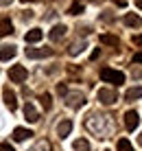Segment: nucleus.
<instances>
[{"label": "nucleus", "mask_w": 142, "mask_h": 151, "mask_svg": "<svg viewBox=\"0 0 142 151\" xmlns=\"http://www.w3.org/2000/svg\"><path fill=\"white\" fill-rule=\"evenodd\" d=\"M85 48H87V44H85V42H75V44L70 46V50H68V53H70L72 57H77L79 53H83Z\"/></svg>", "instance_id": "nucleus-18"}, {"label": "nucleus", "mask_w": 142, "mask_h": 151, "mask_svg": "<svg viewBox=\"0 0 142 151\" xmlns=\"http://www.w3.org/2000/svg\"><path fill=\"white\" fill-rule=\"evenodd\" d=\"M66 33H68V29L64 27V24H55L50 31H48V37L52 40V42H61L66 37Z\"/></svg>", "instance_id": "nucleus-7"}, {"label": "nucleus", "mask_w": 142, "mask_h": 151, "mask_svg": "<svg viewBox=\"0 0 142 151\" xmlns=\"http://www.w3.org/2000/svg\"><path fill=\"white\" fill-rule=\"evenodd\" d=\"M26 77H29V70H26L24 66H13V68L9 70V79L13 83H22Z\"/></svg>", "instance_id": "nucleus-5"}, {"label": "nucleus", "mask_w": 142, "mask_h": 151, "mask_svg": "<svg viewBox=\"0 0 142 151\" xmlns=\"http://www.w3.org/2000/svg\"><path fill=\"white\" fill-rule=\"evenodd\" d=\"M68 13H70V15H79V13H83V4H79V2H77V4H72Z\"/></svg>", "instance_id": "nucleus-22"}, {"label": "nucleus", "mask_w": 142, "mask_h": 151, "mask_svg": "<svg viewBox=\"0 0 142 151\" xmlns=\"http://www.w3.org/2000/svg\"><path fill=\"white\" fill-rule=\"evenodd\" d=\"M48 147H50V145L46 142V140H42V142H37V145H35V149H31V151H39V149H48Z\"/></svg>", "instance_id": "nucleus-25"}, {"label": "nucleus", "mask_w": 142, "mask_h": 151, "mask_svg": "<svg viewBox=\"0 0 142 151\" xmlns=\"http://www.w3.org/2000/svg\"><path fill=\"white\" fill-rule=\"evenodd\" d=\"M33 11H31V9H29V11H22V20H24V22H29V20H33Z\"/></svg>", "instance_id": "nucleus-26"}, {"label": "nucleus", "mask_w": 142, "mask_h": 151, "mask_svg": "<svg viewBox=\"0 0 142 151\" xmlns=\"http://www.w3.org/2000/svg\"><path fill=\"white\" fill-rule=\"evenodd\" d=\"M66 105L72 107V110H79V107L85 105V96L81 92H68L66 94Z\"/></svg>", "instance_id": "nucleus-4"}, {"label": "nucleus", "mask_w": 142, "mask_h": 151, "mask_svg": "<svg viewBox=\"0 0 142 151\" xmlns=\"http://www.w3.org/2000/svg\"><path fill=\"white\" fill-rule=\"evenodd\" d=\"M101 20H103V22H112V20H114V15H112V11H103V15H101Z\"/></svg>", "instance_id": "nucleus-24"}, {"label": "nucleus", "mask_w": 142, "mask_h": 151, "mask_svg": "<svg viewBox=\"0 0 142 151\" xmlns=\"http://www.w3.org/2000/svg\"><path fill=\"white\" fill-rule=\"evenodd\" d=\"M136 4H138V7L142 9V0H136Z\"/></svg>", "instance_id": "nucleus-31"}, {"label": "nucleus", "mask_w": 142, "mask_h": 151, "mask_svg": "<svg viewBox=\"0 0 142 151\" xmlns=\"http://www.w3.org/2000/svg\"><path fill=\"white\" fill-rule=\"evenodd\" d=\"M118 151H133V147H131V142L127 138H120L118 140Z\"/></svg>", "instance_id": "nucleus-21"}, {"label": "nucleus", "mask_w": 142, "mask_h": 151, "mask_svg": "<svg viewBox=\"0 0 142 151\" xmlns=\"http://www.w3.org/2000/svg\"><path fill=\"white\" fill-rule=\"evenodd\" d=\"M9 33H13L11 20H0V35H9Z\"/></svg>", "instance_id": "nucleus-19"}, {"label": "nucleus", "mask_w": 142, "mask_h": 151, "mask_svg": "<svg viewBox=\"0 0 142 151\" xmlns=\"http://www.w3.org/2000/svg\"><path fill=\"white\" fill-rule=\"evenodd\" d=\"M72 149H75V151H92V149H90V142H87L85 138L75 140V142H72Z\"/></svg>", "instance_id": "nucleus-17"}, {"label": "nucleus", "mask_w": 142, "mask_h": 151, "mask_svg": "<svg viewBox=\"0 0 142 151\" xmlns=\"http://www.w3.org/2000/svg\"><path fill=\"white\" fill-rule=\"evenodd\" d=\"M52 48H26V57L29 59H42V57H50Z\"/></svg>", "instance_id": "nucleus-8"}, {"label": "nucleus", "mask_w": 142, "mask_h": 151, "mask_svg": "<svg viewBox=\"0 0 142 151\" xmlns=\"http://www.w3.org/2000/svg\"><path fill=\"white\" fill-rule=\"evenodd\" d=\"M133 61H136V64H142V50H140V53H136V55H133Z\"/></svg>", "instance_id": "nucleus-28"}, {"label": "nucleus", "mask_w": 142, "mask_h": 151, "mask_svg": "<svg viewBox=\"0 0 142 151\" xmlns=\"http://www.w3.org/2000/svg\"><path fill=\"white\" fill-rule=\"evenodd\" d=\"M105 121H107V116H101V114H92L90 121H87V127H90L94 134L103 136V134H105Z\"/></svg>", "instance_id": "nucleus-3"}, {"label": "nucleus", "mask_w": 142, "mask_h": 151, "mask_svg": "<svg viewBox=\"0 0 142 151\" xmlns=\"http://www.w3.org/2000/svg\"><path fill=\"white\" fill-rule=\"evenodd\" d=\"M70 132H72V123L68 121V118H66V121H61L59 125H57V136H59V138H66Z\"/></svg>", "instance_id": "nucleus-13"}, {"label": "nucleus", "mask_w": 142, "mask_h": 151, "mask_svg": "<svg viewBox=\"0 0 142 151\" xmlns=\"http://www.w3.org/2000/svg\"><path fill=\"white\" fill-rule=\"evenodd\" d=\"M138 142H140V145H142V134H140V136H138Z\"/></svg>", "instance_id": "nucleus-32"}, {"label": "nucleus", "mask_w": 142, "mask_h": 151, "mask_svg": "<svg viewBox=\"0 0 142 151\" xmlns=\"http://www.w3.org/2000/svg\"><path fill=\"white\" fill-rule=\"evenodd\" d=\"M42 37H44L42 29H31V31H26V35H24L26 44H37V42H39Z\"/></svg>", "instance_id": "nucleus-12"}, {"label": "nucleus", "mask_w": 142, "mask_h": 151, "mask_svg": "<svg viewBox=\"0 0 142 151\" xmlns=\"http://www.w3.org/2000/svg\"><path fill=\"white\" fill-rule=\"evenodd\" d=\"M39 101H42V105H44L46 110H50V105H52V101H50V94H42V99H39Z\"/></svg>", "instance_id": "nucleus-23"}, {"label": "nucleus", "mask_w": 142, "mask_h": 151, "mask_svg": "<svg viewBox=\"0 0 142 151\" xmlns=\"http://www.w3.org/2000/svg\"><path fill=\"white\" fill-rule=\"evenodd\" d=\"M125 99H127V101H136V99H142V86H138V88H129L127 94H125Z\"/></svg>", "instance_id": "nucleus-16"}, {"label": "nucleus", "mask_w": 142, "mask_h": 151, "mask_svg": "<svg viewBox=\"0 0 142 151\" xmlns=\"http://www.w3.org/2000/svg\"><path fill=\"white\" fill-rule=\"evenodd\" d=\"M101 44H107V46H118V37L116 35H101Z\"/></svg>", "instance_id": "nucleus-20"}, {"label": "nucleus", "mask_w": 142, "mask_h": 151, "mask_svg": "<svg viewBox=\"0 0 142 151\" xmlns=\"http://www.w3.org/2000/svg\"><path fill=\"white\" fill-rule=\"evenodd\" d=\"M15 53H18V48H15L13 44H4L2 48H0V61H9V59H13Z\"/></svg>", "instance_id": "nucleus-11"}, {"label": "nucleus", "mask_w": 142, "mask_h": 151, "mask_svg": "<svg viewBox=\"0 0 142 151\" xmlns=\"http://www.w3.org/2000/svg\"><path fill=\"white\" fill-rule=\"evenodd\" d=\"M2 94H4V105L9 107V110H15V107H18V96H15V92L11 90V88L9 86H4V90H2Z\"/></svg>", "instance_id": "nucleus-6"}, {"label": "nucleus", "mask_w": 142, "mask_h": 151, "mask_svg": "<svg viewBox=\"0 0 142 151\" xmlns=\"http://www.w3.org/2000/svg\"><path fill=\"white\" fill-rule=\"evenodd\" d=\"M96 99L103 105H114V103H118V92L109 90V88H101V90L96 92Z\"/></svg>", "instance_id": "nucleus-2"}, {"label": "nucleus", "mask_w": 142, "mask_h": 151, "mask_svg": "<svg viewBox=\"0 0 142 151\" xmlns=\"http://www.w3.org/2000/svg\"><path fill=\"white\" fill-rule=\"evenodd\" d=\"M101 79L105 83H116V86H120V83H125V75L114 68H101Z\"/></svg>", "instance_id": "nucleus-1"}, {"label": "nucleus", "mask_w": 142, "mask_h": 151, "mask_svg": "<svg viewBox=\"0 0 142 151\" xmlns=\"http://www.w3.org/2000/svg\"><path fill=\"white\" fill-rule=\"evenodd\" d=\"M138 125H140V116H138V112L129 110L127 114H125V127H127V129H136Z\"/></svg>", "instance_id": "nucleus-10"}, {"label": "nucleus", "mask_w": 142, "mask_h": 151, "mask_svg": "<svg viewBox=\"0 0 142 151\" xmlns=\"http://www.w3.org/2000/svg\"><path fill=\"white\" fill-rule=\"evenodd\" d=\"M13 0H0V7H7V4H11Z\"/></svg>", "instance_id": "nucleus-29"}, {"label": "nucleus", "mask_w": 142, "mask_h": 151, "mask_svg": "<svg viewBox=\"0 0 142 151\" xmlns=\"http://www.w3.org/2000/svg\"><path fill=\"white\" fill-rule=\"evenodd\" d=\"M22 2H29V0H22Z\"/></svg>", "instance_id": "nucleus-33"}, {"label": "nucleus", "mask_w": 142, "mask_h": 151, "mask_svg": "<svg viewBox=\"0 0 142 151\" xmlns=\"http://www.w3.org/2000/svg\"><path fill=\"white\" fill-rule=\"evenodd\" d=\"M133 42H136L138 46H142V35H138V37H133Z\"/></svg>", "instance_id": "nucleus-30"}, {"label": "nucleus", "mask_w": 142, "mask_h": 151, "mask_svg": "<svg viewBox=\"0 0 142 151\" xmlns=\"http://www.w3.org/2000/svg\"><path fill=\"white\" fill-rule=\"evenodd\" d=\"M125 24H127L129 29H138L142 24V20H140V15H136V13H127L125 15Z\"/></svg>", "instance_id": "nucleus-15"}, {"label": "nucleus", "mask_w": 142, "mask_h": 151, "mask_svg": "<svg viewBox=\"0 0 142 151\" xmlns=\"http://www.w3.org/2000/svg\"><path fill=\"white\" fill-rule=\"evenodd\" d=\"M0 151H13V147L9 142H2V145H0Z\"/></svg>", "instance_id": "nucleus-27"}, {"label": "nucleus", "mask_w": 142, "mask_h": 151, "mask_svg": "<svg viewBox=\"0 0 142 151\" xmlns=\"http://www.w3.org/2000/svg\"><path fill=\"white\" fill-rule=\"evenodd\" d=\"M33 134H31V129H24V127H15L13 129V140H18V142H22V140L31 138Z\"/></svg>", "instance_id": "nucleus-14"}, {"label": "nucleus", "mask_w": 142, "mask_h": 151, "mask_svg": "<svg viewBox=\"0 0 142 151\" xmlns=\"http://www.w3.org/2000/svg\"><path fill=\"white\" fill-rule=\"evenodd\" d=\"M24 116H26V121H29V123H37L39 121V112H37V107H35L31 101L24 105Z\"/></svg>", "instance_id": "nucleus-9"}]
</instances>
